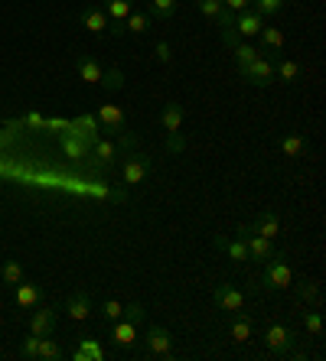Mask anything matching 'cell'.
I'll return each instance as SVG.
<instances>
[{"label": "cell", "instance_id": "6da1fadb", "mask_svg": "<svg viewBox=\"0 0 326 361\" xmlns=\"http://www.w3.org/2000/svg\"><path fill=\"white\" fill-rule=\"evenodd\" d=\"M294 283V270L287 264V254H274V257H267L265 264V274L261 277H251V290H261V293H274V290H287Z\"/></svg>", "mask_w": 326, "mask_h": 361}, {"label": "cell", "instance_id": "7a4b0ae2", "mask_svg": "<svg viewBox=\"0 0 326 361\" xmlns=\"http://www.w3.org/2000/svg\"><path fill=\"white\" fill-rule=\"evenodd\" d=\"M144 322V306L140 302H131L124 306V316L114 322V332H111V342L118 348H128V345L138 342V326Z\"/></svg>", "mask_w": 326, "mask_h": 361}, {"label": "cell", "instance_id": "3957f363", "mask_svg": "<svg viewBox=\"0 0 326 361\" xmlns=\"http://www.w3.org/2000/svg\"><path fill=\"white\" fill-rule=\"evenodd\" d=\"M274 59H277V52H261L255 62L239 66V75L248 85H255V88H267L271 82H277L274 78Z\"/></svg>", "mask_w": 326, "mask_h": 361}, {"label": "cell", "instance_id": "277c9868", "mask_svg": "<svg viewBox=\"0 0 326 361\" xmlns=\"http://www.w3.org/2000/svg\"><path fill=\"white\" fill-rule=\"evenodd\" d=\"M294 329L281 326V322H271V326L265 329V345L271 355H291L294 352Z\"/></svg>", "mask_w": 326, "mask_h": 361}, {"label": "cell", "instance_id": "5b68a950", "mask_svg": "<svg viewBox=\"0 0 326 361\" xmlns=\"http://www.w3.org/2000/svg\"><path fill=\"white\" fill-rule=\"evenodd\" d=\"M144 348L150 358H173V336L163 326H150L144 336Z\"/></svg>", "mask_w": 326, "mask_h": 361}, {"label": "cell", "instance_id": "8992f818", "mask_svg": "<svg viewBox=\"0 0 326 361\" xmlns=\"http://www.w3.org/2000/svg\"><path fill=\"white\" fill-rule=\"evenodd\" d=\"M128 147H134V137L131 134H121L118 137V143H111V140H95L92 143V153H95V163L98 166H111L114 163V157H118L121 150H128Z\"/></svg>", "mask_w": 326, "mask_h": 361}, {"label": "cell", "instance_id": "52a82bcc", "mask_svg": "<svg viewBox=\"0 0 326 361\" xmlns=\"http://www.w3.org/2000/svg\"><path fill=\"white\" fill-rule=\"evenodd\" d=\"M102 10H104V17H108V30H111L114 36H124V20L131 17L134 0H104Z\"/></svg>", "mask_w": 326, "mask_h": 361}, {"label": "cell", "instance_id": "ba28073f", "mask_svg": "<svg viewBox=\"0 0 326 361\" xmlns=\"http://www.w3.org/2000/svg\"><path fill=\"white\" fill-rule=\"evenodd\" d=\"M239 238H245V247H248V257H255V261H267V257H274V241L271 238H261L255 235L248 225L239 228Z\"/></svg>", "mask_w": 326, "mask_h": 361}, {"label": "cell", "instance_id": "9c48e42d", "mask_svg": "<svg viewBox=\"0 0 326 361\" xmlns=\"http://www.w3.org/2000/svg\"><path fill=\"white\" fill-rule=\"evenodd\" d=\"M212 302L219 306L222 312H239V310H245V293H241L239 286H232V283H222V286H215L212 290Z\"/></svg>", "mask_w": 326, "mask_h": 361}, {"label": "cell", "instance_id": "30bf717a", "mask_svg": "<svg viewBox=\"0 0 326 361\" xmlns=\"http://www.w3.org/2000/svg\"><path fill=\"white\" fill-rule=\"evenodd\" d=\"M150 176V157L144 153H131L128 160H124V185H140L144 179Z\"/></svg>", "mask_w": 326, "mask_h": 361}, {"label": "cell", "instance_id": "8fae6325", "mask_svg": "<svg viewBox=\"0 0 326 361\" xmlns=\"http://www.w3.org/2000/svg\"><path fill=\"white\" fill-rule=\"evenodd\" d=\"M92 137H82L76 130H62V150L69 160H85L88 153H92Z\"/></svg>", "mask_w": 326, "mask_h": 361}, {"label": "cell", "instance_id": "7c38bea8", "mask_svg": "<svg viewBox=\"0 0 326 361\" xmlns=\"http://www.w3.org/2000/svg\"><path fill=\"white\" fill-rule=\"evenodd\" d=\"M95 118H98V124L104 127V134H111V137L124 134V111H121L118 104H102Z\"/></svg>", "mask_w": 326, "mask_h": 361}, {"label": "cell", "instance_id": "4fadbf2b", "mask_svg": "<svg viewBox=\"0 0 326 361\" xmlns=\"http://www.w3.org/2000/svg\"><path fill=\"white\" fill-rule=\"evenodd\" d=\"M66 312L76 322H85L92 316V293L88 290H72V296L66 300Z\"/></svg>", "mask_w": 326, "mask_h": 361}, {"label": "cell", "instance_id": "5bb4252c", "mask_svg": "<svg viewBox=\"0 0 326 361\" xmlns=\"http://www.w3.org/2000/svg\"><path fill=\"white\" fill-rule=\"evenodd\" d=\"M56 322H59V316H56V310L52 306H43V310H36L33 312V319H30V332L40 338L52 336L56 332Z\"/></svg>", "mask_w": 326, "mask_h": 361}, {"label": "cell", "instance_id": "9a60e30c", "mask_svg": "<svg viewBox=\"0 0 326 361\" xmlns=\"http://www.w3.org/2000/svg\"><path fill=\"white\" fill-rule=\"evenodd\" d=\"M212 244L219 247V251H225L229 257H232L235 264H245L248 261V247H245V238H225V235H215Z\"/></svg>", "mask_w": 326, "mask_h": 361}, {"label": "cell", "instance_id": "2e32d148", "mask_svg": "<svg viewBox=\"0 0 326 361\" xmlns=\"http://www.w3.org/2000/svg\"><path fill=\"white\" fill-rule=\"evenodd\" d=\"M255 235H261V238H271L274 241L277 235H281V219H277L274 212H258L255 215V225H248Z\"/></svg>", "mask_w": 326, "mask_h": 361}, {"label": "cell", "instance_id": "e0dca14e", "mask_svg": "<svg viewBox=\"0 0 326 361\" xmlns=\"http://www.w3.org/2000/svg\"><path fill=\"white\" fill-rule=\"evenodd\" d=\"M229 336H232V342H239V345L251 342V338H255V319L239 310V316H235L232 326H229Z\"/></svg>", "mask_w": 326, "mask_h": 361}, {"label": "cell", "instance_id": "ac0fdd59", "mask_svg": "<svg viewBox=\"0 0 326 361\" xmlns=\"http://www.w3.org/2000/svg\"><path fill=\"white\" fill-rule=\"evenodd\" d=\"M104 358V348L98 345V338L92 336H82L76 345V352H72V361H102Z\"/></svg>", "mask_w": 326, "mask_h": 361}, {"label": "cell", "instance_id": "d6986e66", "mask_svg": "<svg viewBox=\"0 0 326 361\" xmlns=\"http://www.w3.org/2000/svg\"><path fill=\"white\" fill-rule=\"evenodd\" d=\"M13 302H17L20 310H33L36 302H40V286L30 283V280L13 283Z\"/></svg>", "mask_w": 326, "mask_h": 361}, {"label": "cell", "instance_id": "ffe728a7", "mask_svg": "<svg viewBox=\"0 0 326 361\" xmlns=\"http://www.w3.org/2000/svg\"><path fill=\"white\" fill-rule=\"evenodd\" d=\"M261 26H265V17H258L255 10H241V13H235V30H239V36H258L261 33Z\"/></svg>", "mask_w": 326, "mask_h": 361}, {"label": "cell", "instance_id": "44dd1931", "mask_svg": "<svg viewBox=\"0 0 326 361\" xmlns=\"http://www.w3.org/2000/svg\"><path fill=\"white\" fill-rule=\"evenodd\" d=\"M274 78H281L284 85H297V82L303 78L301 62H294V59H281V56H277V59H274Z\"/></svg>", "mask_w": 326, "mask_h": 361}, {"label": "cell", "instance_id": "7402d4cb", "mask_svg": "<svg viewBox=\"0 0 326 361\" xmlns=\"http://www.w3.org/2000/svg\"><path fill=\"white\" fill-rule=\"evenodd\" d=\"M78 78L88 85H102V75H104V68L98 66V59H92V56H78Z\"/></svg>", "mask_w": 326, "mask_h": 361}, {"label": "cell", "instance_id": "603a6c76", "mask_svg": "<svg viewBox=\"0 0 326 361\" xmlns=\"http://www.w3.org/2000/svg\"><path fill=\"white\" fill-rule=\"evenodd\" d=\"M78 20H82V26H85L88 33H104L108 30V17H104L102 7H85L78 13Z\"/></svg>", "mask_w": 326, "mask_h": 361}, {"label": "cell", "instance_id": "cb8c5ba5", "mask_svg": "<svg viewBox=\"0 0 326 361\" xmlns=\"http://www.w3.org/2000/svg\"><path fill=\"white\" fill-rule=\"evenodd\" d=\"M183 114H186V111H183V104H176V101H170V104L163 108V114H160V124H163V130H167V134H176V130H180V127H183Z\"/></svg>", "mask_w": 326, "mask_h": 361}, {"label": "cell", "instance_id": "d4e9b609", "mask_svg": "<svg viewBox=\"0 0 326 361\" xmlns=\"http://www.w3.org/2000/svg\"><path fill=\"white\" fill-rule=\"evenodd\" d=\"M261 52H281L284 49V33H281V26H261Z\"/></svg>", "mask_w": 326, "mask_h": 361}, {"label": "cell", "instance_id": "484cf974", "mask_svg": "<svg viewBox=\"0 0 326 361\" xmlns=\"http://www.w3.org/2000/svg\"><path fill=\"white\" fill-rule=\"evenodd\" d=\"M277 150H281V157H301L303 150H307V137L303 134H287L281 137V143H277Z\"/></svg>", "mask_w": 326, "mask_h": 361}, {"label": "cell", "instance_id": "4316f807", "mask_svg": "<svg viewBox=\"0 0 326 361\" xmlns=\"http://www.w3.org/2000/svg\"><path fill=\"white\" fill-rule=\"evenodd\" d=\"M147 26H150V13L147 10H131V17L124 20V33L140 36V33H147Z\"/></svg>", "mask_w": 326, "mask_h": 361}, {"label": "cell", "instance_id": "83f0119b", "mask_svg": "<svg viewBox=\"0 0 326 361\" xmlns=\"http://www.w3.org/2000/svg\"><path fill=\"white\" fill-rule=\"evenodd\" d=\"M147 13H150L154 20H163V23H170V20L176 17V0H150Z\"/></svg>", "mask_w": 326, "mask_h": 361}, {"label": "cell", "instance_id": "f1b7e54d", "mask_svg": "<svg viewBox=\"0 0 326 361\" xmlns=\"http://www.w3.org/2000/svg\"><path fill=\"white\" fill-rule=\"evenodd\" d=\"M95 127H98V118H95V114H82V118L69 121V130H76V134H82V137H92V140H98Z\"/></svg>", "mask_w": 326, "mask_h": 361}, {"label": "cell", "instance_id": "f546056e", "mask_svg": "<svg viewBox=\"0 0 326 361\" xmlns=\"http://www.w3.org/2000/svg\"><path fill=\"white\" fill-rule=\"evenodd\" d=\"M36 358H40V361H62V358H66V352H62L59 345H56L49 336H46V338H40V348H36Z\"/></svg>", "mask_w": 326, "mask_h": 361}, {"label": "cell", "instance_id": "4dcf8cb0", "mask_svg": "<svg viewBox=\"0 0 326 361\" xmlns=\"http://www.w3.org/2000/svg\"><path fill=\"white\" fill-rule=\"evenodd\" d=\"M284 4H287V0H251V10H255L258 17H277V13H281L284 10Z\"/></svg>", "mask_w": 326, "mask_h": 361}, {"label": "cell", "instance_id": "1f68e13d", "mask_svg": "<svg viewBox=\"0 0 326 361\" xmlns=\"http://www.w3.org/2000/svg\"><path fill=\"white\" fill-rule=\"evenodd\" d=\"M196 10L203 13V17H209V20H222V13H225V4L222 0H196Z\"/></svg>", "mask_w": 326, "mask_h": 361}, {"label": "cell", "instance_id": "d6a6232c", "mask_svg": "<svg viewBox=\"0 0 326 361\" xmlns=\"http://www.w3.org/2000/svg\"><path fill=\"white\" fill-rule=\"evenodd\" d=\"M0 277H4V283H7V286H13V283H20V280H26L23 264H20V261H7V264H4V270H0Z\"/></svg>", "mask_w": 326, "mask_h": 361}, {"label": "cell", "instance_id": "836d02e7", "mask_svg": "<svg viewBox=\"0 0 326 361\" xmlns=\"http://www.w3.org/2000/svg\"><path fill=\"white\" fill-rule=\"evenodd\" d=\"M232 52H235V62H239V66H248V62H255L258 56H261V49H255L251 42H239Z\"/></svg>", "mask_w": 326, "mask_h": 361}, {"label": "cell", "instance_id": "e575fe53", "mask_svg": "<svg viewBox=\"0 0 326 361\" xmlns=\"http://www.w3.org/2000/svg\"><path fill=\"white\" fill-rule=\"evenodd\" d=\"M303 326H307V332L313 338H320L323 336V319H320V312H317V306H313V310H307L303 312Z\"/></svg>", "mask_w": 326, "mask_h": 361}, {"label": "cell", "instance_id": "d590c367", "mask_svg": "<svg viewBox=\"0 0 326 361\" xmlns=\"http://www.w3.org/2000/svg\"><path fill=\"white\" fill-rule=\"evenodd\" d=\"M104 316L108 322H118L121 316H124V302H118V300H104L102 302V310H98Z\"/></svg>", "mask_w": 326, "mask_h": 361}, {"label": "cell", "instance_id": "8d00e7d4", "mask_svg": "<svg viewBox=\"0 0 326 361\" xmlns=\"http://www.w3.org/2000/svg\"><path fill=\"white\" fill-rule=\"evenodd\" d=\"M297 293H301V300H303V302H310V306H320V286L313 283V280H303Z\"/></svg>", "mask_w": 326, "mask_h": 361}, {"label": "cell", "instance_id": "74e56055", "mask_svg": "<svg viewBox=\"0 0 326 361\" xmlns=\"http://www.w3.org/2000/svg\"><path fill=\"white\" fill-rule=\"evenodd\" d=\"M219 36H222V42L229 46V49H235L241 42V36H239V30H235V23H229V26H219Z\"/></svg>", "mask_w": 326, "mask_h": 361}, {"label": "cell", "instance_id": "f35d334b", "mask_svg": "<svg viewBox=\"0 0 326 361\" xmlns=\"http://www.w3.org/2000/svg\"><path fill=\"white\" fill-rule=\"evenodd\" d=\"M36 348H40V336H33V332H30V336L23 338V345H20V355H23V358H30V361H36Z\"/></svg>", "mask_w": 326, "mask_h": 361}, {"label": "cell", "instance_id": "ab89813d", "mask_svg": "<svg viewBox=\"0 0 326 361\" xmlns=\"http://www.w3.org/2000/svg\"><path fill=\"white\" fill-rule=\"evenodd\" d=\"M102 85H104V88H111V92H114V88H121V85H124V75H121V68H111V72H104V75H102Z\"/></svg>", "mask_w": 326, "mask_h": 361}, {"label": "cell", "instance_id": "60d3db41", "mask_svg": "<svg viewBox=\"0 0 326 361\" xmlns=\"http://www.w3.org/2000/svg\"><path fill=\"white\" fill-rule=\"evenodd\" d=\"M154 56H157V62H163V66H170V42H167V39H160V42H157Z\"/></svg>", "mask_w": 326, "mask_h": 361}, {"label": "cell", "instance_id": "b9f144b4", "mask_svg": "<svg viewBox=\"0 0 326 361\" xmlns=\"http://www.w3.org/2000/svg\"><path fill=\"white\" fill-rule=\"evenodd\" d=\"M183 147H186V143H183L180 130H176V134H167V150L170 153H183Z\"/></svg>", "mask_w": 326, "mask_h": 361}, {"label": "cell", "instance_id": "7bdbcfd3", "mask_svg": "<svg viewBox=\"0 0 326 361\" xmlns=\"http://www.w3.org/2000/svg\"><path fill=\"white\" fill-rule=\"evenodd\" d=\"M23 124H26V127H36V130H46V118H40L36 111H30V114H26Z\"/></svg>", "mask_w": 326, "mask_h": 361}, {"label": "cell", "instance_id": "ee69618b", "mask_svg": "<svg viewBox=\"0 0 326 361\" xmlns=\"http://www.w3.org/2000/svg\"><path fill=\"white\" fill-rule=\"evenodd\" d=\"M225 10H232V13H241V10L251 7V0H222Z\"/></svg>", "mask_w": 326, "mask_h": 361}]
</instances>
